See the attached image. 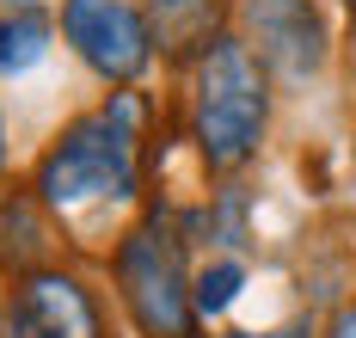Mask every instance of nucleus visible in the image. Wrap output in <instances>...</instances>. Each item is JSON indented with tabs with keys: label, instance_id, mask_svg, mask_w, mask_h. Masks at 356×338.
<instances>
[{
	"label": "nucleus",
	"instance_id": "5",
	"mask_svg": "<svg viewBox=\"0 0 356 338\" xmlns=\"http://www.w3.org/2000/svg\"><path fill=\"white\" fill-rule=\"evenodd\" d=\"M246 38L258 43V62L301 80L325 62V25L314 0H246Z\"/></svg>",
	"mask_w": 356,
	"mask_h": 338
},
{
	"label": "nucleus",
	"instance_id": "10",
	"mask_svg": "<svg viewBox=\"0 0 356 338\" xmlns=\"http://www.w3.org/2000/svg\"><path fill=\"white\" fill-rule=\"evenodd\" d=\"M240 296V264H209L203 277H197V314H221L227 301Z\"/></svg>",
	"mask_w": 356,
	"mask_h": 338
},
{
	"label": "nucleus",
	"instance_id": "14",
	"mask_svg": "<svg viewBox=\"0 0 356 338\" xmlns=\"http://www.w3.org/2000/svg\"><path fill=\"white\" fill-rule=\"evenodd\" d=\"M0 160H6V142H0Z\"/></svg>",
	"mask_w": 356,
	"mask_h": 338
},
{
	"label": "nucleus",
	"instance_id": "6",
	"mask_svg": "<svg viewBox=\"0 0 356 338\" xmlns=\"http://www.w3.org/2000/svg\"><path fill=\"white\" fill-rule=\"evenodd\" d=\"M13 338H105V326L68 271H31L13 296Z\"/></svg>",
	"mask_w": 356,
	"mask_h": 338
},
{
	"label": "nucleus",
	"instance_id": "2",
	"mask_svg": "<svg viewBox=\"0 0 356 338\" xmlns=\"http://www.w3.org/2000/svg\"><path fill=\"white\" fill-rule=\"evenodd\" d=\"M191 117H197V154L215 172H234L258 154L264 117H270V92H264V68L246 43L215 38L197 62V86H191Z\"/></svg>",
	"mask_w": 356,
	"mask_h": 338
},
{
	"label": "nucleus",
	"instance_id": "9",
	"mask_svg": "<svg viewBox=\"0 0 356 338\" xmlns=\"http://www.w3.org/2000/svg\"><path fill=\"white\" fill-rule=\"evenodd\" d=\"M0 234H6V240H0V252H6V259H19V264H31L37 252H43V227H37V216H31V203H25V197H13V203L0 209Z\"/></svg>",
	"mask_w": 356,
	"mask_h": 338
},
{
	"label": "nucleus",
	"instance_id": "4",
	"mask_svg": "<svg viewBox=\"0 0 356 338\" xmlns=\"http://www.w3.org/2000/svg\"><path fill=\"white\" fill-rule=\"evenodd\" d=\"M62 31L80 49V62L99 68L105 80H136L154 62V25L129 0H68Z\"/></svg>",
	"mask_w": 356,
	"mask_h": 338
},
{
	"label": "nucleus",
	"instance_id": "1",
	"mask_svg": "<svg viewBox=\"0 0 356 338\" xmlns=\"http://www.w3.org/2000/svg\"><path fill=\"white\" fill-rule=\"evenodd\" d=\"M142 123H147V105L136 92H117L111 105L68 123L62 142L37 166V197L49 209H80V203H99V197H136Z\"/></svg>",
	"mask_w": 356,
	"mask_h": 338
},
{
	"label": "nucleus",
	"instance_id": "13",
	"mask_svg": "<svg viewBox=\"0 0 356 338\" xmlns=\"http://www.w3.org/2000/svg\"><path fill=\"white\" fill-rule=\"evenodd\" d=\"M6 6H25V13H31V6H37V0H6Z\"/></svg>",
	"mask_w": 356,
	"mask_h": 338
},
{
	"label": "nucleus",
	"instance_id": "8",
	"mask_svg": "<svg viewBox=\"0 0 356 338\" xmlns=\"http://www.w3.org/2000/svg\"><path fill=\"white\" fill-rule=\"evenodd\" d=\"M43 49H49V25H43L37 13L0 19V74H19V68L43 62Z\"/></svg>",
	"mask_w": 356,
	"mask_h": 338
},
{
	"label": "nucleus",
	"instance_id": "3",
	"mask_svg": "<svg viewBox=\"0 0 356 338\" xmlns=\"http://www.w3.org/2000/svg\"><path fill=\"white\" fill-rule=\"evenodd\" d=\"M117 289L142 338H197V289L184 277V246L172 222H142L117 246Z\"/></svg>",
	"mask_w": 356,
	"mask_h": 338
},
{
	"label": "nucleus",
	"instance_id": "7",
	"mask_svg": "<svg viewBox=\"0 0 356 338\" xmlns=\"http://www.w3.org/2000/svg\"><path fill=\"white\" fill-rule=\"evenodd\" d=\"M147 25H154V43L166 56L209 49L215 25H221V0H147Z\"/></svg>",
	"mask_w": 356,
	"mask_h": 338
},
{
	"label": "nucleus",
	"instance_id": "12",
	"mask_svg": "<svg viewBox=\"0 0 356 338\" xmlns=\"http://www.w3.org/2000/svg\"><path fill=\"white\" fill-rule=\"evenodd\" d=\"M234 338H314V332L295 320V326H277V332H234Z\"/></svg>",
	"mask_w": 356,
	"mask_h": 338
},
{
	"label": "nucleus",
	"instance_id": "11",
	"mask_svg": "<svg viewBox=\"0 0 356 338\" xmlns=\"http://www.w3.org/2000/svg\"><path fill=\"white\" fill-rule=\"evenodd\" d=\"M325 338H356V301H344V307L332 314V326H325Z\"/></svg>",
	"mask_w": 356,
	"mask_h": 338
}]
</instances>
